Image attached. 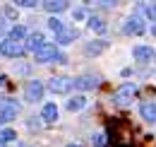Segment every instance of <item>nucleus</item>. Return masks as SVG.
<instances>
[{
    "mask_svg": "<svg viewBox=\"0 0 156 147\" xmlns=\"http://www.w3.org/2000/svg\"><path fill=\"white\" fill-rule=\"evenodd\" d=\"M108 133H111L115 147H132V128L127 121H122V118L108 121Z\"/></svg>",
    "mask_w": 156,
    "mask_h": 147,
    "instance_id": "1",
    "label": "nucleus"
},
{
    "mask_svg": "<svg viewBox=\"0 0 156 147\" xmlns=\"http://www.w3.org/2000/svg\"><path fill=\"white\" fill-rule=\"evenodd\" d=\"M43 43H46V41H43V34H39V32H36V34H31V36H29V41H27V48L36 53Z\"/></svg>",
    "mask_w": 156,
    "mask_h": 147,
    "instance_id": "13",
    "label": "nucleus"
},
{
    "mask_svg": "<svg viewBox=\"0 0 156 147\" xmlns=\"http://www.w3.org/2000/svg\"><path fill=\"white\" fill-rule=\"evenodd\" d=\"M2 85H5V77H2V75H0V87H2Z\"/></svg>",
    "mask_w": 156,
    "mask_h": 147,
    "instance_id": "26",
    "label": "nucleus"
},
{
    "mask_svg": "<svg viewBox=\"0 0 156 147\" xmlns=\"http://www.w3.org/2000/svg\"><path fill=\"white\" fill-rule=\"evenodd\" d=\"M43 7L48 10V12H62V10H67V2L65 0H48V2H43Z\"/></svg>",
    "mask_w": 156,
    "mask_h": 147,
    "instance_id": "14",
    "label": "nucleus"
},
{
    "mask_svg": "<svg viewBox=\"0 0 156 147\" xmlns=\"http://www.w3.org/2000/svg\"><path fill=\"white\" fill-rule=\"evenodd\" d=\"M48 27H51V29L55 32V36H58V34H62V32H65V24H62V22H60L58 17H51V19H48Z\"/></svg>",
    "mask_w": 156,
    "mask_h": 147,
    "instance_id": "19",
    "label": "nucleus"
},
{
    "mask_svg": "<svg viewBox=\"0 0 156 147\" xmlns=\"http://www.w3.org/2000/svg\"><path fill=\"white\" fill-rule=\"evenodd\" d=\"M132 55H135V60H151L154 58V51H151V46H137L135 51H132Z\"/></svg>",
    "mask_w": 156,
    "mask_h": 147,
    "instance_id": "11",
    "label": "nucleus"
},
{
    "mask_svg": "<svg viewBox=\"0 0 156 147\" xmlns=\"http://www.w3.org/2000/svg\"><path fill=\"white\" fill-rule=\"evenodd\" d=\"M144 29H147V27H144V22H142V17H130L127 19V24H125V32H127V34H142V32H144Z\"/></svg>",
    "mask_w": 156,
    "mask_h": 147,
    "instance_id": "10",
    "label": "nucleus"
},
{
    "mask_svg": "<svg viewBox=\"0 0 156 147\" xmlns=\"http://www.w3.org/2000/svg\"><path fill=\"white\" fill-rule=\"evenodd\" d=\"M17 5H20V7H34L36 0H17Z\"/></svg>",
    "mask_w": 156,
    "mask_h": 147,
    "instance_id": "24",
    "label": "nucleus"
},
{
    "mask_svg": "<svg viewBox=\"0 0 156 147\" xmlns=\"http://www.w3.org/2000/svg\"><path fill=\"white\" fill-rule=\"evenodd\" d=\"M34 58H36V63H51V60H55V58H58V51H55V46H53V43H43L39 51L34 53Z\"/></svg>",
    "mask_w": 156,
    "mask_h": 147,
    "instance_id": "6",
    "label": "nucleus"
},
{
    "mask_svg": "<svg viewBox=\"0 0 156 147\" xmlns=\"http://www.w3.org/2000/svg\"><path fill=\"white\" fill-rule=\"evenodd\" d=\"M72 87H75V89H82V92H87V89H96V87H98V77H91V75L77 77V80H72Z\"/></svg>",
    "mask_w": 156,
    "mask_h": 147,
    "instance_id": "7",
    "label": "nucleus"
},
{
    "mask_svg": "<svg viewBox=\"0 0 156 147\" xmlns=\"http://www.w3.org/2000/svg\"><path fill=\"white\" fill-rule=\"evenodd\" d=\"M89 29L96 32V34H103V32L108 29V24L103 22V17H96V15H94V17H89Z\"/></svg>",
    "mask_w": 156,
    "mask_h": 147,
    "instance_id": "12",
    "label": "nucleus"
},
{
    "mask_svg": "<svg viewBox=\"0 0 156 147\" xmlns=\"http://www.w3.org/2000/svg\"><path fill=\"white\" fill-rule=\"evenodd\" d=\"M48 87H51L53 94H67L72 89V80H70V77H51Z\"/></svg>",
    "mask_w": 156,
    "mask_h": 147,
    "instance_id": "5",
    "label": "nucleus"
},
{
    "mask_svg": "<svg viewBox=\"0 0 156 147\" xmlns=\"http://www.w3.org/2000/svg\"><path fill=\"white\" fill-rule=\"evenodd\" d=\"M91 140H94V145H96V147H103V145H106V135H103V133H98V135H94Z\"/></svg>",
    "mask_w": 156,
    "mask_h": 147,
    "instance_id": "23",
    "label": "nucleus"
},
{
    "mask_svg": "<svg viewBox=\"0 0 156 147\" xmlns=\"http://www.w3.org/2000/svg\"><path fill=\"white\" fill-rule=\"evenodd\" d=\"M67 147H82V145H67Z\"/></svg>",
    "mask_w": 156,
    "mask_h": 147,
    "instance_id": "28",
    "label": "nucleus"
},
{
    "mask_svg": "<svg viewBox=\"0 0 156 147\" xmlns=\"http://www.w3.org/2000/svg\"><path fill=\"white\" fill-rule=\"evenodd\" d=\"M75 39H77V32H62V34H58V36H55V41L65 46V43H70V41H75Z\"/></svg>",
    "mask_w": 156,
    "mask_h": 147,
    "instance_id": "18",
    "label": "nucleus"
},
{
    "mask_svg": "<svg viewBox=\"0 0 156 147\" xmlns=\"http://www.w3.org/2000/svg\"><path fill=\"white\" fill-rule=\"evenodd\" d=\"M147 17L151 19V22H156V2H151V5H147Z\"/></svg>",
    "mask_w": 156,
    "mask_h": 147,
    "instance_id": "22",
    "label": "nucleus"
},
{
    "mask_svg": "<svg viewBox=\"0 0 156 147\" xmlns=\"http://www.w3.org/2000/svg\"><path fill=\"white\" fill-rule=\"evenodd\" d=\"M41 96H43L41 80H29V85H27V99H29V101H39Z\"/></svg>",
    "mask_w": 156,
    "mask_h": 147,
    "instance_id": "8",
    "label": "nucleus"
},
{
    "mask_svg": "<svg viewBox=\"0 0 156 147\" xmlns=\"http://www.w3.org/2000/svg\"><path fill=\"white\" fill-rule=\"evenodd\" d=\"M17 104L10 101V99H0V126H5L7 121H15L17 118Z\"/></svg>",
    "mask_w": 156,
    "mask_h": 147,
    "instance_id": "3",
    "label": "nucleus"
},
{
    "mask_svg": "<svg viewBox=\"0 0 156 147\" xmlns=\"http://www.w3.org/2000/svg\"><path fill=\"white\" fill-rule=\"evenodd\" d=\"M139 113H142V118H144V121L154 123V121H156V104H154V101H142Z\"/></svg>",
    "mask_w": 156,
    "mask_h": 147,
    "instance_id": "9",
    "label": "nucleus"
},
{
    "mask_svg": "<svg viewBox=\"0 0 156 147\" xmlns=\"http://www.w3.org/2000/svg\"><path fill=\"white\" fill-rule=\"evenodd\" d=\"M15 138H17V135H15V130H2V133H0V142H10V140H15Z\"/></svg>",
    "mask_w": 156,
    "mask_h": 147,
    "instance_id": "21",
    "label": "nucleus"
},
{
    "mask_svg": "<svg viewBox=\"0 0 156 147\" xmlns=\"http://www.w3.org/2000/svg\"><path fill=\"white\" fill-rule=\"evenodd\" d=\"M151 34H154V36H156V24H154V27H151Z\"/></svg>",
    "mask_w": 156,
    "mask_h": 147,
    "instance_id": "27",
    "label": "nucleus"
},
{
    "mask_svg": "<svg viewBox=\"0 0 156 147\" xmlns=\"http://www.w3.org/2000/svg\"><path fill=\"white\" fill-rule=\"evenodd\" d=\"M0 147H5V142H0Z\"/></svg>",
    "mask_w": 156,
    "mask_h": 147,
    "instance_id": "29",
    "label": "nucleus"
},
{
    "mask_svg": "<svg viewBox=\"0 0 156 147\" xmlns=\"http://www.w3.org/2000/svg\"><path fill=\"white\" fill-rule=\"evenodd\" d=\"M24 53V46L17 43V41H10V39H5L2 43H0V55H7V58H20Z\"/></svg>",
    "mask_w": 156,
    "mask_h": 147,
    "instance_id": "4",
    "label": "nucleus"
},
{
    "mask_svg": "<svg viewBox=\"0 0 156 147\" xmlns=\"http://www.w3.org/2000/svg\"><path fill=\"white\" fill-rule=\"evenodd\" d=\"M84 104H87L84 96H75V99L67 101V109H70V111H79V109H84Z\"/></svg>",
    "mask_w": 156,
    "mask_h": 147,
    "instance_id": "17",
    "label": "nucleus"
},
{
    "mask_svg": "<svg viewBox=\"0 0 156 147\" xmlns=\"http://www.w3.org/2000/svg\"><path fill=\"white\" fill-rule=\"evenodd\" d=\"M84 17V10H75V19H82Z\"/></svg>",
    "mask_w": 156,
    "mask_h": 147,
    "instance_id": "25",
    "label": "nucleus"
},
{
    "mask_svg": "<svg viewBox=\"0 0 156 147\" xmlns=\"http://www.w3.org/2000/svg\"><path fill=\"white\" fill-rule=\"evenodd\" d=\"M24 36H27V29H24V27H20V24L10 29V41H17V43H20Z\"/></svg>",
    "mask_w": 156,
    "mask_h": 147,
    "instance_id": "16",
    "label": "nucleus"
},
{
    "mask_svg": "<svg viewBox=\"0 0 156 147\" xmlns=\"http://www.w3.org/2000/svg\"><path fill=\"white\" fill-rule=\"evenodd\" d=\"M41 116H43V121H46V123H53V121L58 118V106H55V104H46Z\"/></svg>",
    "mask_w": 156,
    "mask_h": 147,
    "instance_id": "15",
    "label": "nucleus"
},
{
    "mask_svg": "<svg viewBox=\"0 0 156 147\" xmlns=\"http://www.w3.org/2000/svg\"><path fill=\"white\" fill-rule=\"evenodd\" d=\"M103 48H106V41H96V43H89V46H87V53L89 55H98Z\"/></svg>",
    "mask_w": 156,
    "mask_h": 147,
    "instance_id": "20",
    "label": "nucleus"
},
{
    "mask_svg": "<svg viewBox=\"0 0 156 147\" xmlns=\"http://www.w3.org/2000/svg\"><path fill=\"white\" fill-rule=\"evenodd\" d=\"M135 94H137L135 85H122V87H118L115 92H113V101H115L118 106H130L132 99H135Z\"/></svg>",
    "mask_w": 156,
    "mask_h": 147,
    "instance_id": "2",
    "label": "nucleus"
}]
</instances>
